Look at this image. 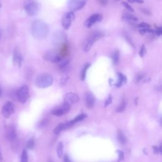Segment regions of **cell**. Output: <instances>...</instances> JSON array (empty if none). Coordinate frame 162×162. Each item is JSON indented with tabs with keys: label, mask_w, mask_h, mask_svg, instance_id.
Listing matches in <instances>:
<instances>
[{
	"label": "cell",
	"mask_w": 162,
	"mask_h": 162,
	"mask_svg": "<svg viewBox=\"0 0 162 162\" xmlns=\"http://www.w3.org/2000/svg\"><path fill=\"white\" fill-rule=\"evenodd\" d=\"M17 96L20 102L24 103L27 102L29 97L28 87L25 85L22 86L17 93Z\"/></svg>",
	"instance_id": "52a82bcc"
},
{
	"label": "cell",
	"mask_w": 162,
	"mask_h": 162,
	"mask_svg": "<svg viewBox=\"0 0 162 162\" xmlns=\"http://www.w3.org/2000/svg\"><path fill=\"white\" fill-rule=\"evenodd\" d=\"M64 162H72L67 155H65L64 156Z\"/></svg>",
	"instance_id": "f35d334b"
},
{
	"label": "cell",
	"mask_w": 162,
	"mask_h": 162,
	"mask_svg": "<svg viewBox=\"0 0 162 162\" xmlns=\"http://www.w3.org/2000/svg\"><path fill=\"white\" fill-rule=\"evenodd\" d=\"M118 140L121 144H125L127 142V138L121 130L118 131Z\"/></svg>",
	"instance_id": "d6986e66"
},
{
	"label": "cell",
	"mask_w": 162,
	"mask_h": 162,
	"mask_svg": "<svg viewBox=\"0 0 162 162\" xmlns=\"http://www.w3.org/2000/svg\"><path fill=\"white\" fill-rule=\"evenodd\" d=\"M25 10L29 16L36 15L39 12V5L36 2H30L25 5Z\"/></svg>",
	"instance_id": "30bf717a"
},
{
	"label": "cell",
	"mask_w": 162,
	"mask_h": 162,
	"mask_svg": "<svg viewBox=\"0 0 162 162\" xmlns=\"http://www.w3.org/2000/svg\"><path fill=\"white\" fill-rule=\"evenodd\" d=\"M86 4V0H69L68 1V8L73 11H77L81 10Z\"/></svg>",
	"instance_id": "277c9868"
},
{
	"label": "cell",
	"mask_w": 162,
	"mask_h": 162,
	"mask_svg": "<svg viewBox=\"0 0 162 162\" xmlns=\"http://www.w3.org/2000/svg\"><path fill=\"white\" fill-rule=\"evenodd\" d=\"M53 82V77L49 74H42L39 76L36 81V85L39 88H46L51 86Z\"/></svg>",
	"instance_id": "7a4b0ae2"
},
{
	"label": "cell",
	"mask_w": 162,
	"mask_h": 162,
	"mask_svg": "<svg viewBox=\"0 0 162 162\" xmlns=\"http://www.w3.org/2000/svg\"><path fill=\"white\" fill-rule=\"evenodd\" d=\"M146 47H145V45H143L141 48V50H140L139 51V56H141V57H144V56L146 55Z\"/></svg>",
	"instance_id": "f1b7e54d"
},
{
	"label": "cell",
	"mask_w": 162,
	"mask_h": 162,
	"mask_svg": "<svg viewBox=\"0 0 162 162\" xmlns=\"http://www.w3.org/2000/svg\"><path fill=\"white\" fill-rule=\"evenodd\" d=\"M1 95H2V91H1V88H0V98L1 97Z\"/></svg>",
	"instance_id": "b9f144b4"
},
{
	"label": "cell",
	"mask_w": 162,
	"mask_h": 162,
	"mask_svg": "<svg viewBox=\"0 0 162 162\" xmlns=\"http://www.w3.org/2000/svg\"><path fill=\"white\" fill-rule=\"evenodd\" d=\"M34 144L35 143H34V139L33 138L30 139L27 143V148L29 149V150H32V149H33L34 147Z\"/></svg>",
	"instance_id": "83f0119b"
},
{
	"label": "cell",
	"mask_w": 162,
	"mask_h": 162,
	"mask_svg": "<svg viewBox=\"0 0 162 162\" xmlns=\"http://www.w3.org/2000/svg\"><path fill=\"white\" fill-rule=\"evenodd\" d=\"M122 5H123L125 7V9H127V10L130 11V12H134V9L132 8V7L130 5H129L128 3H127L126 2H122Z\"/></svg>",
	"instance_id": "f546056e"
},
{
	"label": "cell",
	"mask_w": 162,
	"mask_h": 162,
	"mask_svg": "<svg viewBox=\"0 0 162 162\" xmlns=\"http://www.w3.org/2000/svg\"><path fill=\"white\" fill-rule=\"evenodd\" d=\"M153 148H154V151L155 153H158L160 151V150L158 149V148L156 146H153Z\"/></svg>",
	"instance_id": "ab89813d"
},
{
	"label": "cell",
	"mask_w": 162,
	"mask_h": 162,
	"mask_svg": "<svg viewBox=\"0 0 162 162\" xmlns=\"http://www.w3.org/2000/svg\"><path fill=\"white\" fill-rule=\"evenodd\" d=\"M86 105L89 109H91L94 107L95 103V97L94 94L92 93H87L85 96Z\"/></svg>",
	"instance_id": "4fadbf2b"
},
{
	"label": "cell",
	"mask_w": 162,
	"mask_h": 162,
	"mask_svg": "<svg viewBox=\"0 0 162 162\" xmlns=\"http://www.w3.org/2000/svg\"><path fill=\"white\" fill-rule=\"evenodd\" d=\"M103 19V17L100 14H94L85 22V26L87 28H91L96 23L101 22Z\"/></svg>",
	"instance_id": "8fae6325"
},
{
	"label": "cell",
	"mask_w": 162,
	"mask_h": 162,
	"mask_svg": "<svg viewBox=\"0 0 162 162\" xmlns=\"http://www.w3.org/2000/svg\"><path fill=\"white\" fill-rule=\"evenodd\" d=\"M139 27H140L141 29H150L151 26L149 25L148 24L143 22L141 24H140L139 25Z\"/></svg>",
	"instance_id": "4dcf8cb0"
},
{
	"label": "cell",
	"mask_w": 162,
	"mask_h": 162,
	"mask_svg": "<svg viewBox=\"0 0 162 162\" xmlns=\"http://www.w3.org/2000/svg\"><path fill=\"white\" fill-rule=\"evenodd\" d=\"M113 62L115 64H117L119 61V53L117 50L113 53L112 55Z\"/></svg>",
	"instance_id": "cb8c5ba5"
},
{
	"label": "cell",
	"mask_w": 162,
	"mask_h": 162,
	"mask_svg": "<svg viewBox=\"0 0 162 162\" xmlns=\"http://www.w3.org/2000/svg\"><path fill=\"white\" fill-rule=\"evenodd\" d=\"M6 138L10 141H14L16 139V130L14 128V127L10 126L6 130Z\"/></svg>",
	"instance_id": "9a60e30c"
},
{
	"label": "cell",
	"mask_w": 162,
	"mask_h": 162,
	"mask_svg": "<svg viewBox=\"0 0 162 162\" xmlns=\"http://www.w3.org/2000/svg\"><path fill=\"white\" fill-rule=\"evenodd\" d=\"M98 1L101 5H106L108 3V0H98Z\"/></svg>",
	"instance_id": "74e56055"
},
{
	"label": "cell",
	"mask_w": 162,
	"mask_h": 162,
	"mask_svg": "<svg viewBox=\"0 0 162 162\" xmlns=\"http://www.w3.org/2000/svg\"><path fill=\"white\" fill-rule=\"evenodd\" d=\"M43 58L47 62H50L52 63H58L60 60L62 59L61 56L55 51H50L45 53L43 56Z\"/></svg>",
	"instance_id": "9c48e42d"
},
{
	"label": "cell",
	"mask_w": 162,
	"mask_h": 162,
	"mask_svg": "<svg viewBox=\"0 0 162 162\" xmlns=\"http://www.w3.org/2000/svg\"><path fill=\"white\" fill-rule=\"evenodd\" d=\"M125 107H126V102H125V100H123L122 102V103H120V104L119 105V107H118L117 112L119 113L123 112L125 110Z\"/></svg>",
	"instance_id": "484cf974"
},
{
	"label": "cell",
	"mask_w": 162,
	"mask_h": 162,
	"mask_svg": "<svg viewBox=\"0 0 162 162\" xmlns=\"http://www.w3.org/2000/svg\"><path fill=\"white\" fill-rule=\"evenodd\" d=\"M65 130L64 124H60L56 127L54 129V133L56 134H58L60 132H62V130Z\"/></svg>",
	"instance_id": "7402d4cb"
},
{
	"label": "cell",
	"mask_w": 162,
	"mask_h": 162,
	"mask_svg": "<svg viewBox=\"0 0 162 162\" xmlns=\"http://www.w3.org/2000/svg\"><path fill=\"white\" fill-rule=\"evenodd\" d=\"M70 110H71V105L66 103H64L62 107L54 108L52 110L51 113L53 115L60 117L66 114L70 111Z\"/></svg>",
	"instance_id": "8992f818"
},
{
	"label": "cell",
	"mask_w": 162,
	"mask_h": 162,
	"mask_svg": "<svg viewBox=\"0 0 162 162\" xmlns=\"http://www.w3.org/2000/svg\"><path fill=\"white\" fill-rule=\"evenodd\" d=\"M78 101H79V97L75 93H69L65 96L64 103H66L70 105L77 103Z\"/></svg>",
	"instance_id": "7c38bea8"
},
{
	"label": "cell",
	"mask_w": 162,
	"mask_h": 162,
	"mask_svg": "<svg viewBox=\"0 0 162 162\" xmlns=\"http://www.w3.org/2000/svg\"><path fill=\"white\" fill-rule=\"evenodd\" d=\"M49 162H53V161L51 160H49Z\"/></svg>",
	"instance_id": "ee69618b"
},
{
	"label": "cell",
	"mask_w": 162,
	"mask_h": 162,
	"mask_svg": "<svg viewBox=\"0 0 162 162\" xmlns=\"http://www.w3.org/2000/svg\"><path fill=\"white\" fill-rule=\"evenodd\" d=\"M21 162H28V153L25 150H24L22 153Z\"/></svg>",
	"instance_id": "d4e9b609"
},
{
	"label": "cell",
	"mask_w": 162,
	"mask_h": 162,
	"mask_svg": "<svg viewBox=\"0 0 162 162\" xmlns=\"http://www.w3.org/2000/svg\"><path fill=\"white\" fill-rule=\"evenodd\" d=\"M58 64V67L60 68H64L66 67L69 63V60L67 59H61L60 62L57 63Z\"/></svg>",
	"instance_id": "44dd1931"
},
{
	"label": "cell",
	"mask_w": 162,
	"mask_h": 162,
	"mask_svg": "<svg viewBox=\"0 0 162 162\" xmlns=\"http://www.w3.org/2000/svg\"><path fill=\"white\" fill-rule=\"evenodd\" d=\"M144 78V76L143 75H141V74H139V75H138L136 77V78H135V82H139L140 81H141Z\"/></svg>",
	"instance_id": "e575fe53"
},
{
	"label": "cell",
	"mask_w": 162,
	"mask_h": 162,
	"mask_svg": "<svg viewBox=\"0 0 162 162\" xmlns=\"http://www.w3.org/2000/svg\"><path fill=\"white\" fill-rule=\"evenodd\" d=\"M139 32H140V34H141V35H145L146 34L155 33V30H151L150 29H141Z\"/></svg>",
	"instance_id": "4316f807"
},
{
	"label": "cell",
	"mask_w": 162,
	"mask_h": 162,
	"mask_svg": "<svg viewBox=\"0 0 162 162\" xmlns=\"http://www.w3.org/2000/svg\"><path fill=\"white\" fill-rule=\"evenodd\" d=\"M129 2L131 3H138V4H142L144 3L143 0H128Z\"/></svg>",
	"instance_id": "d590c367"
},
{
	"label": "cell",
	"mask_w": 162,
	"mask_h": 162,
	"mask_svg": "<svg viewBox=\"0 0 162 162\" xmlns=\"http://www.w3.org/2000/svg\"><path fill=\"white\" fill-rule=\"evenodd\" d=\"M56 151H57V155L58 158H60L62 156L63 153V144L62 142H59L57 146V150H56Z\"/></svg>",
	"instance_id": "ffe728a7"
},
{
	"label": "cell",
	"mask_w": 162,
	"mask_h": 162,
	"mask_svg": "<svg viewBox=\"0 0 162 162\" xmlns=\"http://www.w3.org/2000/svg\"><path fill=\"white\" fill-rule=\"evenodd\" d=\"M155 33L157 35V36H161V35L162 34V28L161 27H157L156 30H155Z\"/></svg>",
	"instance_id": "836d02e7"
},
{
	"label": "cell",
	"mask_w": 162,
	"mask_h": 162,
	"mask_svg": "<svg viewBox=\"0 0 162 162\" xmlns=\"http://www.w3.org/2000/svg\"><path fill=\"white\" fill-rule=\"evenodd\" d=\"M14 63L15 65H17L19 67H20L22 63L23 58L22 57L21 55L19 53V52L17 50H15L14 53Z\"/></svg>",
	"instance_id": "2e32d148"
},
{
	"label": "cell",
	"mask_w": 162,
	"mask_h": 162,
	"mask_svg": "<svg viewBox=\"0 0 162 162\" xmlns=\"http://www.w3.org/2000/svg\"><path fill=\"white\" fill-rule=\"evenodd\" d=\"M119 152V161H121L124 159V153L121 151H118Z\"/></svg>",
	"instance_id": "8d00e7d4"
},
{
	"label": "cell",
	"mask_w": 162,
	"mask_h": 162,
	"mask_svg": "<svg viewBox=\"0 0 162 162\" xmlns=\"http://www.w3.org/2000/svg\"><path fill=\"white\" fill-rule=\"evenodd\" d=\"M102 33L100 32H96L93 33L91 36L85 41L84 45H83V50L84 52H88L91 47L93 46L94 43L97 41L102 37Z\"/></svg>",
	"instance_id": "3957f363"
},
{
	"label": "cell",
	"mask_w": 162,
	"mask_h": 162,
	"mask_svg": "<svg viewBox=\"0 0 162 162\" xmlns=\"http://www.w3.org/2000/svg\"><path fill=\"white\" fill-rule=\"evenodd\" d=\"M74 19H75V14H74L73 12L71 11L67 13V14H65L63 15L62 20V24L64 29L67 30L70 28Z\"/></svg>",
	"instance_id": "5b68a950"
},
{
	"label": "cell",
	"mask_w": 162,
	"mask_h": 162,
	"mask_svg": "<svg viewBox=\"0 0 162 162\" xmlns=\"http://www.w3.org/2000/svg\"><path fill=\"white\" fill-rule=\"evenodd\" d=\"M15 112V106L13 103L7 102L2 108V113L5 118H9Z\"/></svg>",
	"instance_id": "ba28073f"
},
{
	"label": "cell",
	"mask_w": 162,
	"mask_h": 162,
	"mask_svg": "<svg viewBox=\"0 0 162 162\" xmlns=\"http://www.w3.org/2000/svg\"><path fill=\"white\" fill-rule=\"evenodd\" d=\"M86 117H87V115L85 114V113H81V114H80L79 115H78L76 118H74V119L73 120H72L71 121L67 122V123H65L64 125H65V129L71 127V126L73 125L74 124H76V123H77V122L82 120L83 119H84Z\"/></svg>",
	"instance_id": "5bb4252c"
},
{
	"label": "cell",
	"mask_w": 162,
	"mask_h": 162,
	"mask_svg": "<svg viewBox=\"0 0 162 162\" xmlns=\"http://www.w3.org/2000/svg\"><path fill=\"white\" fill-rule=\"evenodd\" d=\"M31 29L33 36L37 39L45 38L48 34V27L46 24L41 20L34 22Z\"/></svg>",
	"instance_id": "6da1fadb"
},
{
	"label": "cell",
	"mask_w": 162,
	"mask_h": 162,
	"mask_svg": "<svg viewBox=\"0 0 162 162\" xmlns=\"http://www.w3.org/2000/svg\"><path fill=\"white\" fill-rule=\"evenodd\" d=\"M68 80V77H64L63 78H61L60 80V85L61 86H65L67 84V81Z\"/></svg>",
	"instance_id": "1f68e13d"
},
{
	"label": "cell",
	"mask_w": 162,
	"mask_h": 162,
	"mask_svg": "<svg viewBox=\"0 0 162 162\" xmlns=\"http://www.w3.org/2000/svg\"><path fill=\"white\" fill-rule=\"evenodd\" d=\"M118 76H119V81L116 84V86L119 87L127 82V78L121 73H118Z\"/></svg>",
	"instance_id": "e0dca14e"
},
{
	"label": "cell",
	"mask_w": 162,
	"mask_h": 162,
	"mask_svg": "<svg viewBox=\"0 0 162 162\" xmlns=\"http://www.w3.org/2000/svg\"><path fill=\"white\" fill-rule=\"evenodd\" d=\"M112 102V96L110 95L108 96V98L107 99L106 102H105V103H104V107L108 106L109 104H111Z\"/></svg>",
	"instance_id": "d6a6232c"
},
{
	"label": "cell",
	"mask_w": 162,
	"mask_h": 162,
	"mask_svg": "<svg viewBox=\"0 0 162 162\" xmlns=\"http://www.w3.org/2000/svg\"><path fill=\"white\" fill-rule=\"evenodd\" d=\"M1 32L0 31V37H1Z\"/></svg>",
	"instance_id": "7bdbcfd3"
},
{
	"label": "cell",
	"mask_w": 162,
	"mask_h": 162,
	"mask_svg": "<svg viewBox=\"0 0 162 162\" xmlns=\"http://www.w3.org/2000/svg\"><path fill=\"white\" fill-rule=\"evenodd\" d=\"M3 160V157H2V154H1V150H0V161H1Z\"/></svg>",
	"instance_id": "60d3db41"
},
{
	"label": "cell",
	"mask_w": 162,
	"mask_h": 162,
	"mask_svg": "<svg viewBox=\"0 0 162 162\" xmlns=\"http://www.w3.org/2000/svg\"><path fill=\"white\" fill-rule=\"evenodd\" d=\"M122 19L123 20H124V21L132 22H137L138 20L137 17H135V16L130 15V14L124 15L122 17Z\"/></svg>",
	"instance_id": "ac0fdd59"
},
{
	"label": "cell",
	"mask_w": 162,
	"mask_h": 162,
	"mask_svg": "<svg viewBox=\"0 0 162 162\" xmlns=\"http://www.w3.org/2000/svg\"><path fill=\"white\" fill-rule=\"evenodd\" d=\"M91 66V65L89 63H87L85 65V67L84 68V69H83V71H82V72L81 73V80L82 81H84L85 79V78H86V72H87V70H88V68L90 67Z\"/></svg>",
	"instance_id": "603a6c76"
}]
</instances>
